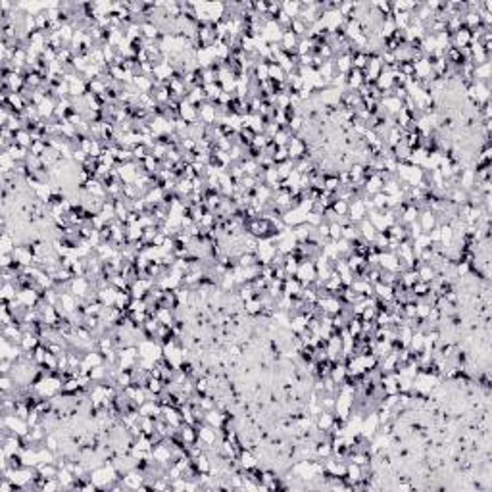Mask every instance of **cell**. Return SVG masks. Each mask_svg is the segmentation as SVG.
Returning <instances> with one entry per match:
<instances>
[{
    "label": "cell",
    "instance_id": "5",
    "mask_svg": "<svg viewBox=\"0 0 492 492\" xmlns=\"http://www.w3.org/2000/svg\"><path fill=\"white\" fill-rule=\"evenodd\" d=\"M218 116H219V110L214 102L206 100V102H202L198 106V120H200V123H204V125H216Z\"/></svg>",
    "mask_w": 492,
    "mask_h": 492
},
{
    "label": "cell",
    "instance_id": "29",
    "mask_svg": "<svg viewBox=\"0 0 492 492\" xmlns=\"http://www.w3.org/2000/svg\"><path fill=\"white\" fill-rule=\"evenodd\" d=\"M186 100L190 102V104H194V106H200L202 102H206V92H204V87H194L188 90V94H186Z\"/></svg>",
    "mask_w": 492,
    "mask_h": 492
},
{
    "label": "cell",
    "instance_id": "10",
    "mask_svg": "<svg viewBox=\"0 0 492 492\" xmlns=\"http://www.w3.org/2000/svg\"><path fill=\"white\" fill-rule=\"evenodd\" d=\"M419 225H421V231L423 233H431V231L438 227V219H437V214L435 212H431V210H423L421 214H419Z\"/></svg>",
    "mask_w": 492,
    "mask_h": 492
},
{
    "label": "cell",
    "instance_id": "26",
    "mask_svg": "<svg viewBox=\"0 0 492 492\" xmlns=\"http://www.w3.org/2000/svg\"><path fill=\"white\" fill-rule=\"evenodd\" d=\"M6 152L10 154V158L18 164V162H25L27 160V156H29V148H23V146H20V144H12L10 148L6 150Z\"/></svg>",
    "mask_w": 492,
    "mask_h": 492
},
{
    "label": "cell",
    "instance_id": "36",
    "mask_svg": "<svg viewBox=\"0 0 492 492\" xmlns=\"http://www.w3.org/2000/svg\"><path fill=\"white\" fill-rule=\"evenodd\" d=\"M131 152H133V160H135L137 164H141L142 160L150 154V148H148L146 144H137V146H133L131 148Z\"/></svg>",
    "mask_w": 492,
    "mask_h": 492
},
{
    "label": "cell",
    "instance_id": "25",
    "mask_svg": "<svg viewBox=\"0 0 492 492\" xmlns=\"http://www.w3.org/2000/svg\"><path fill=\"white\" fill-rule=\"evenodd\" d=\"M317 73H319V77L327 83V85H331V81H333V77L337 75V69H335V62L333 60H329V62H325L323 66L319 67L317 69Z\"/></svg>",
    "mask_w": 492,
    "mask_h": 492
},
{
    "label": "cell",
    "instance_id": "37",
    "mask_svg": "<svg viewBox=\"0 0 492 492\" xmlns=\"http://www.w3.org/2000/svg\"><path fill=\"white\" fill-rule=\"evenodd\" d=\"M323 186H325V190H329V192H337V190L340 188L339 175H325V179H323Z\"/></svg>",
    "mask_w": 492,
    "mask_h": 492
},
{
    "label": "cell",
    "instance_id": "2",
    "mask_svg": "<svg viewBox=\"0 0 492 492\" xmlns=\"http://www.w3.org/2000/svg\"><path fill=\"white\" fill-rule=\"evenodd\" d=\"M2 427H6L8 431H12V433H16V435H20V437H23V435H27L29 433V423L25 421V419H22L20 416H16V414H8V416H2Z\"/></svg>",
    "mask_w": 492,
    "mask_h": 492
},
{
    "label": "cell",
    "instance_id": "6",
    "mask_svg": "<svg viewBox=\"0 0 492 492\" xmlns=\"http://www.w3.org/2000/svg\"><path fill=\"white\" fill-rule=\"evenodd\" d=\"M144 481H146V475L141 473L139 469H131L121 475L123 486H125V488H131V490H141V486L144 484Z\"/></svg>",
    "mask_w": 492,
    "mask_h": 492
},
{
    "label": "cell",
    "instance_id": "19",
    "mask_svg": "<svg viewBox=\"0 0 492 492\" xmlns=\"http://www.w3.org/2000/svg\"><path fill=\"white\" fill-rule=\"evenodd\" d=\"M96 296H99V300L104 304L106 308H110V306H114L116 304V296H118V290L112 286V284H108V286H104V288H100L99 292H96Z\"/></svg>",
    "mask_w": 492,
    "mask_h": 492
},
{
    "label": "cell",
    "instance_id": "13",
    "mask_svg": "<svg viewBox=\"0 0 492 492\" xmlns=\"http://www.w3.org/2000/svg\"><path fill=\"white\" fill-rule=\"evenodd\" d=\"M471 44V31L469 29H459L458 33L452 35V46L454 48H458V50H463V48H467Z\"/></svg>",
    "mask_w": 492,
    "mask_h": 492
},
{
    "label": "cell",
    "instance_id": "3",
    "mask_svg": "<svg viewBox=\"0 0 492 492\" xmlns=\"http://www.w3.org/2000/svg\"><path fill=\"white\" fill-rule=\"evenodd\" d=\"M116 169H118V175H120L121 183L129 185V183H135V179L141 173V164H137L133 160V162H127V164L116 165Z\"/></svg>",
    "mask_w": 492,
    "mask_h": 492
},
{
    "label": "cell",
    "instance_id": "32",
    "mask_svg": "<svg viewBox=\"0 0 492 492\" xmlns=\"http://www.w3.org/2000/svg\"><path fill=\"white\" fill-rule=\"evenodd\" d=\"M18 292H20V288H18L14 283H2V302L16 300V298H18Z\"/></svg>",
    "mask_w": 492,
    "mask_h": 492
},
{
    "label": "cell",
    "instance_id": "20",
    "mask_svg": "<svg viewBox=\"0 0 492 492\" xmlns=\"http://www.w3.org/2000/svg\"><path fill=\"white\" fill-rule=\"evenodd\" d=\"M416 271L419 281H423V283H433L435 277H437V271H435V267L431 263H419L416 267Z\"/></svg>",
    "mask_w": 492,
    "mask_h": 492
},
{
    "label": "cell",
    "instance_id": "28",
    "mask_svg": "<svg viewBox=\"0 0 492 492\" xmlns=\"http://www.w3.org/2000/svg\"><path fill=\"white\" fill-rule=\"evenodd\" d=\"M267 69H269V79L271 81H277V83H284V79H286V73H284V69L277 62H267Z\"/></svg>",
    "mask_w": 492,
    "mask_h": 492
},
{
    "label": "cell",
    "instance_id": "21",
    "mask_svg": "<svg viewBox=\"0 0 492 492\" xmlns=\"http://www.w3.org/2000/svg\"><path fill=\"white\" fill-rule=\"evenodd\" d=\"M438 229H440V246L442 248H448L454 244V229H452V225L450 223H440L438 225Z\"/></svg>",
    "mask_w": 492,
    "mask_h": 492
},
{
    "label": "cell",
    "instance_id": "27",
    "mask_svg": "<svg viewBox=\"0 0 492 492\" xmlns=\"http://www.w3.org/2000/svg\"><path fill=\"white\" fill-rule=\"evenodd\" d=\"M35 469H37V473H39L41 477H44V479H54V477H58L60 467H58L56 463H39Z\"/></svg>",
    "mask_w": 492,
    "mask_h": 492
},
{
    "label": "cell",
    "instance_id": "34",
    "mask_svg": "<svg viewBox=\"0 0 492 492\" xmlns=\"http://www.w3.org/2000/svg\"><path fill=\"white\" fill-rule=\"evenodd\" d=\"M290 31L298 37V39H304V37H308V25L300 18H296V20H292V23H290Z\"/></svg>",
    "mask_w": 492,
    "mask_h": 492
},
{
    "label": "cell",
    "instance_id": "8",
    "mask_svg": "<svg viewBox=\"0 0 492 492\" xmlns=\"http://www.w3.org/2000/svg\"><path fill=\"white\" fill-rule=\"evenodd\" d=\"M179 118L183 121H186L188 125H194V123H198V108L194 106V104H190L188 100H181L179 102Z\"/></svg>",
    "mask_w": 492,
    "mask_h": 492
},
{
    "label": "cell",
    "instance_id": "35",
    "mask_svg": "<svg viewBox=\"0 0 492 492\" xmlns=\"http://www.w3.org/2000/svg\"><path fill=\"white\" fill-rule=\"evenodd\" d=\"M131 292H125V290H118V296H116V304L114 306L116 308H120V310H123V312H127V308H129V304H131Z\"/></svg>",
    "mask_w": 492,
    "mask_h": 492
},
{
    "label": "cell",
    "instance_id": "40",
    "mask_svg": "<svg viewBox=\"0 0 492 492\" xmlns=\"http://www.w3.org/2000/svg\"><path fill=\"white\" fill-rule=\"evenodd\" d=\"M331 208L335 210L340 218H346V216H348V210H350V204L344 202V200H335V204H333Z\"/></svg>",
    "mask_w": 492,
    "mask_h": 492
},
{
    "label": "cell",
    "instance_id": "14",
    "mask_svg": "<svg viewBox=\"0 0 492 492\" xmlns=\"http://www.w3.org/2000/svg\"><path fill=\"white\" fill-rule=\"evenodd\" d=\"M333 62H335V69H337V73L340 75H348L352 69V56L350 54H339L333 58Z\"/></svg>",
    "mask_w": 492,
    "mask_h": 492
},
{
    "label": "cell",
    "instance_id": "38",
    "mask_svg": "<svg viewBox=\"0 0 492 492\" xmlns=\"http://www.w3.org/2000/svg\"><path fill=\"white\" fill-rule=\"evenodd\" d=\"M342 239V225L340 223H329V241L337 242Z\"/></svg>",
    "mask_w": 492,
    "mask_h": 492
},
{
    "label": "cell",
    "instance_id": "11",
    "mask_svg": "<svg viewBox=\"0 0 492 492\" xmlns=\"http://www.w3.org/2000/svg\"><path fill=\"white\" fill-rule=\"evenodd\" d=\"M239 463H241V467L244 471H250V469H254V467H258V465H260V459H258V456H256L252 450L242 448L241 456H239Z\"/></svg>",
    "mask_w": 492,
    "mask_h": 492
},
{
    "label": "cell",
    "instance_id": "39",
    "mask_svg": "<svg viewBox=\"0 0 492 492\" xmlns=\"http://www.w3.org/2000/svg\"><path fill=\"white\" fill-rule=\"evenodd\" d=\"M290 137H292V135L288 133V129H281V131L273 137V142L277 144V146H286L288 141H290Z\"/></svg>",
    "mask_w": 492,
    "mask_h": 492
},
{
    "label": "cell",
    "instance_id": "23",
    "mask_svg": "<svg viewBox=\"0 0 492 492\" xmlns=\"http://www.w3.org/2000/svg\"><path fill=\"white\" fill-rule=\"evenodd\" d=\"M204 423H208L210 427H214V429H221L223 427V414H221V410L218 408H214V410H208L206 414H204Z\"/></svg>",
    "mask_w": 492,
    "mask_h": 492
},
{
    "label": "cell",
    "instance_id": "41",
    "mask_svg": "<svg viewBox=\"0 0 492 492\" xmlns=\"http://www.w3.org/2000/svg\"><path fill=\"white\" fill-rule=\"evenodd\" d=\"M271 158H273L275 165L286 162V160H288V152H286V146H277V150H275V154L271 156Z\"/></svg>",
    "mask_w": 492,
    "mask_h": 492
},
{
    "label": "cell",
    "instance_id": "17",
    "mask_svg": "<svg viewBox=\"0 0 492 492\" xmlns=\"http://www.w3.org/2000/svg\"><path fill=\"white\" fill-rule=\"evenodd\" d=\"M358 231H360V237H361V239H363V241H367L369 244H371L373 239L377 237V229L373 227L371 221H369L367 218L361 219L360 223H358Z\"/></svg>",
    "mask_w": 492,
    "mask_h": 492
},
{
    "label": "cell",
    "instance_id": "31",
    "mask_svg": "<svg viewBox=\"0 0 492 492\" xmlns=\"http://www.w3.org/2000/svg\"><path fill=\"white\" fill-rule=\"evenodd\" d=\"M281 8L290 20H296L300 16V12H302V4L300 2H281Z\"/></svg>",
    "mask_w": 492,
    "mask_h": 492
},
{
    "label": "cell",
    "instance_id": "24",
    "mask_svg": "<svg viewBox=\"0 0 492 492\" xmlns=\"http://www.w3.org/2000/svg\"><path fill=\"white\" fill-rule=\"evenodd\" d=\"M333 423H335V414L333 412H321L319 416L316 417V427L319 429V431H325L327 433L329 429L333 427Z\"/></svg>",
    "mask_w": 492,
    "mask_h": 492
},
{
    "label": "cell",
    "instance_id": "15",
    "mask_svg": "<svg viewBox=\"0 0 492 492\" xmlns=\"http://www.w3.org/2000/svg\"><path fill=\"white\" fill-rule=\"evenodd\" d=\"M365 83V79H363V71L361 69H354L352 67L350 73L346 75V90H358Z\"/></svg>",
    "mask_w": 492,
    "mask_h": 492
},
{
    "label": "cell",
    "instance_id": "18",
    "mask_svg": "<svg viewBox=\"0 0 492 492\" xmlns=\"http://www.w3.org/2000/svg\"><path fill=\"white\" fill-rule=\"evenodd\" d=\"M304 284L300 283L296 277H286L283 283V294L284 296H298L302 292Z\"/></svg>",
    "mask_w": 492,
    "mask_h": 492
},
{
    "label": "cell",
    "instance_id": "16",
    "mask_svg": "<svg viewBox=\"0 0 492 492\" xmlns=\"http://www.w3.org/2000/svg\"><path fill=\"white\" fill-rule=\"evenodd\" d=\"M363 473H365V471H363V467L356 465V463H352V461H346V475H344V479L350 482L352 486H354L358 481H361V479H363Z\"/></svg>",
    "mask_w": 492,
    "mask_h": 492
},
{
    "label": "cell",
    "instance_id": "30",
    "mask_svg": "<svg viewBox=\"0 0 492 492\" xmlns=\"http://www.w3.org/2000/svg\"><path fill=\"white\" fill-rule=\"evenodd\" d=\"M204 92H206V100L208 102H218V99L221 96V92H223V88L219 83H210V85H204Z\"/></svg>",
    "mask_w": 492,
    "mask_h": 492
},
{
    "label": "cell",
    "instance_id": "9",
    "mask_svg": "<svg viewBox=\"0 0 492 492\" xmlns=\"http://www.w3.org/2000/svg\"><path fill=\"white\" fill-rule=\"evenodd\" d=\"M367 218V208L363 204L361 198H356L354 202H350V210H348V219L352 223H360L361 219Z\"/></svg>",
    "mask_w": 492,
    "mask_h": 492
},
{
    "label": "cell",
    "instance_id": "7",
    "mask_svg": "<svg viewBox=\"0 0 492 492\" xmlns=\"http://www.w3.org/2000/svg\"><path fill=\"white\" fill-rule=\"evenodd\" d=\"M262 35L263 39L267 41V44H279L281 43V37H283V29L277 25L275 20H269V22L263 23Z\"/></svg>",
    "mask_w": 492,
    "mask_h": 492
},
{
    "label": "cell",
    "instance_id": "1",
    "mask_svg": "<svg viewBox=\"0 0 492 492\" xmlns=\"http://www.w3.org/2000/svg\"><path fill=\"white\" fill-rule=\"evenodd\" d=\"M69 292L75 294L77 298H87V296H90L92 292H94L92 281L88 279L87 275H83V277H73L71 283H69Z\"/></svg>",
    "mask_w": 492,
    "mask_h": 492
},
{
    "label": "cell",
    "instance_id": "42",
    "mask_svg": "<svg viewBox=\"0 0 492 492\" xmlns=\"http://www.w3.org/2000/svg\"><path fill=\"white\" fill-rule=\"evenodd\" d=\"M58 488H62V484H60V481H58V477H54V479H46V481H44L43 490L41 492H54V490H58Z\"/></svg>",
    "mask_w": 492,
    "mask_h": 492
},
{
    "label": "cell",
    "instance_id": "22",
    "mask_svg": "<svg viewBox=\"0 0 492 492\" xmlns=\"http://www.w3.org/2000/svg\"><path fill=\"white\" fill-rule=\"evenodd\" d=\"M298 37H296L290 29L288 31H283V37H281V48H283L284 52H296V46H298Z\"/></svg>",
    "mask_w": 492,
    "mask_h": 492
},
{
    "label": "cell",
    "instance_id": "4",
    "mask_svg": "<svg viewBox=\"0 0 492 492\" xmlns=\"http://www.w3.org/2000/svg\"><path fill=\"white\" fill-rule=\"evenodd\" d=\"M294 277L302 284H312L317 279L316 263L312 262V260H304V262H300V265H298V271H296Z\"/></svg>",
    "mask_w": 492,
    "mask_h": 492
},
{
    "label": "cell",
    "instance_id": "33",
    "mask_svg": "<svg viewBox=\"0 0 492 492\" xmlns=\"http://www.w3.org/2000/svg\"><path fill=\"white\" fill-rule=\"evenodd\" d=\"M33 135L27 131V129H20V131L16 133V144H20L23 148H31V144H33Z\"/></svg>",
    "mask_w": 492,
    "mask_h": 492
},
{
    "label": "cell",
    "instance_id": "12",
    "mask_svg": "<svg viewBox=\"0 0 492 492\" xmlns=\"http://www.w3.org/2000/svg\"><path fill=\"white\" fill-rule=\"evenodd\" d=\"M39 344H41V337L37 333H33V331H23L22 342H20L23 352H33Z\"/></svg>",
    "mask_w": 492,
    "mask_h": 492
}]
</instances>
